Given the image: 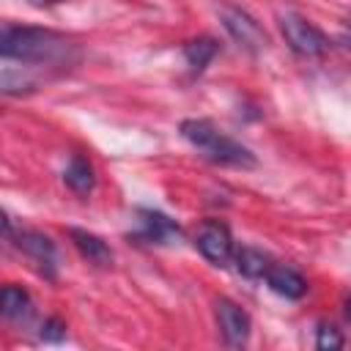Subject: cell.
I'll return each mask as SVG.
<instances>
[{
  "label": "cell",
  "mask_w": 351,
  "mask_h": 351,
  "mask_svg": "<svg viewBox=\"0 0 351 351\" xmlns=\"http://www.w3.org/2000/svg\"><path fill=\"white\" fill-rule=\"evenodd\" d=\"M71 44L52 30L44 27H0V58L22 60V63H55L69 55Z\"/></svg>",
  "instance_id": "cell-1"
},
{
  "label": "cell",
  "mask_w": 351,
  "mask_h": 351,
  "mask_svg": "<svg viewBox=\"0 0 351 351\" xmlns=\"http://www.w3.org/2000/svg\"><path fill=\"white\" fill-rule=\"evenodd\" d=\"M181 137L195 145L208 162L214 165H228V167H255V156L247 145L225 137L217 132V126L206 118H186L181 121Z\"/></svg>",
  "instance_id": "cell-2"
},
{
  "label": "cell",
  "mask_w": 351,
  "mask_h": 351,
  "mask_svg": "<svg viewBox=\"0 0 351 351\" xmlns=\"http://www.w3.org/2000/svg\"><path fill=\"white\" fill-rule=\"evenodd\" d=\"M280 30H282L285 44H288L296 55L318 58V55H324V52L329 49V38H326L313 22H307L302 14H293V11L280 14Z\"/></svg>",
  "instance_id": "cell-3"
},
{
  "label": "cell",
  "mask_w": 351,
  "mask_h": 351,
  "mask_svg": "<svg viewBox=\"0 0 351 351\" xmlns=\"http://www.w3.org/2000/svg\"><path fill=\"white\" fill-rule=\"evenodd\" d=\"M222 25H225V30H228V36L239 44V47H244V49H250V52H261L263 47H266V30L261 27V22L255 19V16H250L244 8H236V5H225L222 8Z\"/></svg>",
  "instance_id": "cell-4"
},
{
  "label": "cell",
  "mask_w": 351,
  "mask_h": 351,
  "mask_svg": "<svg viewBox=\"0 0 351 351\" xmlns=\"http://www.w3.org/2000/svg\"><path fill=\"white\" fill-rule=\"evenodd\" d=\"M195 247L206 261L217 266H225L233 258V236L222 222H203L195 233Z\"/></svg>",
  "instance_id": "cell-5"
},
{
  "label": "cell",
  "mask_w": 351,
  "mask_h": 351,
  "mask_svg": "<svg viewBox=\"0 0 351 351\" xmlns=\"http://www.w3.org/2000/svg\"><path fill=\"white\" fill-rule=\"evenodd\" d=\"M217 324H219L222 340L230 348H241L250 340L252 321H250V315L236 302H230V299H219L217 302Z\"/></svg>",
  "instance_id": "cell-6"
},
{
  "label": "cell",
  "mask_w": 351,
  "mask_h": 351,
  "mask_svg": "<svg viewBox=\"0 0 351 351\" xmlns=\"http://www.w3.org/2000/svg\"><path fill=\"white\" fill-rule=\"evenodd\" d=\"M16 247L36 263V269L44 274V277H55V269H58V250L52 244L49 236H44L41 230H22L16 236Z\"/></svg>",
  "instance_id": "cell-7"
},
{
  "label": "cell",
  "mask_w": 351,
  "mask_h": 351,
  "mask_svg": "<svg viewBox=\"0 0 351 351\" xmlns=\"http://www.w3.org/2000/svg\"><path fill=\"white\" fill-rule=\"evenodd\" d=\"M137 222H140L137 239L151 241V244H170L173 239H178V236H181L178 225H176L170 217H165L162 211L140 208V211H137Z\"/></svg>",
  "instance_id": "cell-8"
},
{
  "label": "cell",
  "mask_w": 351,
  "mask_h": 351,
  "mask_svg": "<svg viewBox=\"0 0 351 351\" xmlns=\"http://www.w3.org/2000/svg\"><path fill=\"white\" fill-rule=\"evenodd\" d=\"M263 280L274 293H280L285 299H302L307 293V280L288 266H269Z\"/></svg>",
  "instance_id": "cell-9"
},
{
  "label": "cell",
  "mask_w": 351,
  "mask_h": 351,
  "mask_svg": "<svg viewBox=\"0 0 351 351\" xmlns=\"http://www.w3.org/2000/svg\"><path fill=\"white\" fill-rule=\"evenodd\" d=\"M69 236L77 247V252L93 263V266H110L112 263V250L96 236V233H88V230H80V228H69Z\"/></svg>",
  "instance_id": "cell-10"
},
{
  "label": "cell",
  "mask_w": 351,
  "mask_h": 351,
  "mask_svg": "<svg viewBox=\"0 0 351 351\" xmlns=\"http://www.w3.org/2000/svg\"><path fill=\"white\" fill-rule=\"evenodd\" d=\"M63 181H66V186H69L71 192L88 195V192L93 189V184H96V176H93L90 162H88L85 156H80V154L71 156L69 165H66V170H63Z\"/></svg>",
  "instance_id": "cell-11"
},
{
  "label": "cell",
  "mask_w": 351,
  "mask_h": 351,
  "mask_svg": "<svg viewBox=\"0 0 351 351\" xmlns=\"http://www.w3.org/2000/svg\"><path fill=\"white\" fill-rule=\"evenodd\" d=\"M217 52H219V44L211 36H200V38H192L184 44V60L189 63L192 71H203L214 60Z\"/></svg>",
  "instance_id": "cell-12"
},
{
  "label": "cell",
  "mask_w": 351,
  "mask_h": 351,
  "mask_svg": "<svg viewBox=\"0 0 351 351\" xmlns=\"http://www.w3.org/2000/svg\"><path fill=\"white\" fill-rule=\"evenodd\" d=\"M36 88H38V82L27 69H3L0 71V93L3 96H30Z\"/></svg>",
  "instance_id": "cell-13"
},
{
  "label": "cell",
  "mask_w": 351,
  "mask_h": 351,
  "mask_svg": "<svg viewBox=\"0 0 351 351\" xmlns=\"http://www.w3.org/2000/svg\"><path fill=\"white\" fill-rule=\"evenodd\" d=\"M30 313V296L19 285H5L0 288V315L3 318H25Z\"/></svg>",
  "instance_id": "cell-14"
},
{
  "label": "cell",
  "mask_w": 351,
  "mask_h": 351,
  "mask_svg": "<svg viewBox=\"0 0 351 351\" xmlns=\"http://www.w3.org/2000/svg\"><path fill=\"white\" fill-rule=\"evenodd\" d=\"M269 266H271L269 255H263V252L255 250V247H241V250L236 252V269H239L244 277H250V280H261Z\"/></svg>",
  "instance_id": "cell-15"
},
{
  "label": "cell",
  "mask_w": 351,
  "mask_h": 351,
  "mask_svg": "<svg viewBox=\"0 0 351 351\" xmlns=\"http://www.w3.org/2000/svg\"><path fill=\"white\" fill-rule=\"evenodd\" d=\"M315 348H321V351H337V348H343V335H340V329L332 326V324H318Z\"/></svg>",
  "instance_id": "cell-16"
},
{
  "label": "cell",
  "mask_w": 351,
  "mask_h": 351,
  "mask_svg": "<svg viewBox=\"0 0 351 351\" xmlns=\"http://www.w3.org/2000/svg\"><path fill=\"white\" fill-rule=\"evenodd\" d=\"M63 337H66V324L60 318H47L44 326H41V340L55 343V340H63Z\"/></svg>",
  "instance_id": "cell-17"
},
{
  "label": "cell",
  "mask_w": 351,
  "mask_h": 351,
  "mask_svg": "<svg viewBox=\"0 0 351 351\" xmlns=\"http://www.w3.org/2000/svg\"><path fill=\"white\" fill-rule=\"evenodd\" d=\"M11 233V219H8V214L0 208V239H5Z\"/></svg>",
  "instance_id": "cell-18"
},
{
  "label": "cell",
  "mask_w": 351,
  "mask_h": 351,
  "mask_svg": "<svg viewBox=\"0 0 351 351\" xmlns=\"http://www.w3.org/2000/svg\"><path fill=\"white\" fill-rule=\"evenodd\" d=\"M36 5H52V3H60V0H33Z\"/></svg>",
  "instance_id": "cell-19"
}]
</instances>
